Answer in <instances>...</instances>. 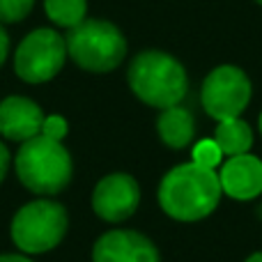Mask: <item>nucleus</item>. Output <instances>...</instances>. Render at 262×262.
Instances as JSON below:
<instances>
[{"mask_svg": "<svg viewBox=\"0 0 262 262\" xmlns=\"http://www.w3.org/2000/svg\"><path fill=\"white\" fill-rule=\"evenodd\" d=\"M92 262H161L149 237L136 230L104 232L92 246Z\"/></svg>", "mask_w": 262, "mask_h": 262, "instance_id": "obj_9", "label": "nucleus"}, {"mask_svg": "<svg viewBox=\"0 0 262 262\" xmlns=\"http://www.w3.org/2000/svg\"><path fill=\"white\" fill-rule=\"evenodd\" d=\"M67 122L60 115H49V118H44V124H41V134L55 140H62L67 136Z\"/></svg>", "mask_w": 262, "mask_h": 262, "instance_id": "obj_17", "label": "nucleus"}, {"mask_svg": "<svg viewBox=\"0 0 262 262\" xmlns=\"http://www.w3.org/2000/svg\"><path fill=\"white\" fill-rule=\"evenodd\" d=\"M221 189L235 200H251L262 193V161L253 154L230 157L219 170Z\"/></svg>", "mask_w": 262, "mask_h": 262, "instance_id": "obj_10", "label": "nucleus"}, {"mask_svg": "<svg viewBox=\"0 0 262 262\" xmlns=\"http://www.w3.org/2000/svg\"><path fill=\"white\" fill-rule=\"evenodd\" d=\"M7 168H9V152H7V147L0 143V182L7 175Z\"/></svg>", "mask_w": 262, "mask_h": 262, "instance_id": "obj_18", "label": "nucleus"}, {"mask_svg": "<svg viewBox=\"0 0 262 262\" xmlns=\"http://www.w3.org/2000/svg\"><path fill=\"white\" fill-rule=\"evenodd\" d=\"M246 262H262V253H253Z\"/></svg>", "mask_w": 262, "mask_h": 262, "instance_id": "obj_21", "label": "nucleus"}, {"mask_svg": "<svg viewBox=\"0 0 262 262\" xmlns=\"http://www.w3.org/2000/svg\"><path fill=\"white\" fill-rule=\"evenodd\" d=\"M251 99V81L239 67L221 64L203 83V106L209 118L232 120L239 118L242 111L249 106Z\"/></svg>", "mask_w": 262, "mask_h": 262, "instance_id": "obj_7", "label": "nucleus"}, {"mask_svg": "<svg viewBox=\"0 0 262 262\" xmlns=\"http://www.w3.org/2000/svg\"><path fill=\"white\" fill-rule=\"evenodd\" d=\"M221 147H219L216 143L212 140H200L198 145L193 147V163H198V166H205V168H216L219 163H221Z\"/></svg>", "mask_w": 262, "mask_h": 262, "instance_id": "obj_15", "label": "nucleus"}, {"mask_svg": "<svg viewBox=\"0 0 262 262\" xmlns=\"http://www.w3.org/2000/svg\"><path fill=\"white\" fill-rule=\"evenodd\" d=\"M14 163L21 184L32 193L55 195L72 182V154L60 140L44 134H37L21 143Z\"/></svg>", "mask_w": 262, "mask_h": 262, "instance_id": "obj_2", "label": "nucleus"}, {"mask_svg": "<svg viewBox=\"0 0 262 262\" xmlns=\"http://www.w3.org/2000/svg\"><path fill=\"white\" fill-rule=\"evenodd\" d=\"M258 3H260V5H262V0H258Z\"/></svg>", "mask_w": 262, "mask_h": 262, "instance_id": "obj_23", "label": "nucleus"}, {"mask_svg": "<svg viewBox=\"0 0 262 262\" xmlns=\"http://www.w3.org/2000/svg\"><path fill=\"white\" fill-rule=\"evenodd\" d=\"M69 216L53 200H35L14 214L12 239L23 253H46L67 235Z\"/></svg>", "mask_w": 262, "mask_h": 262, "instance_id": "obj_5", "label": "nucleus"}, {"mask_svg": "<svg viewBox=\"0 0 262 262\" xmlns=\"http://www.w3.org/2000/svg\"><path fill=\"white\" fill-rule=\"evenodd\" d=\"M221 180L214 168L180 163L163 175L159 184V205L175 221H200L216 209L221 200Z\"/></svg>", "mask_w": 262, "mask_h": 262, "instance_id": "obj_1", "label": "nucleus"}, {"mask_svg": "<svg viewBox=\"0 0 262 262\" xmlns=\"http://www.w3.org/2000/svg\"><path fill=\"white\" fill-rule=\"evenodd\" d=\"M44 113L28 97H7L0 101V134L9 140L26 143L41 134Z\"/></svg>", "mask_w": 262, "mask_h": 262, "instance_id": "obj_11", "label": "nucleus"}, {"mask_svg": "<svg viewBox=\"0 0 262 262\" xmlns=\"http://www.w3.org/2000/svg\"><path fill=\"white\" fill-rule=\"evenodd\" d=\"M260 134H262V113H260Z\"/></svg>", "mask_w": 262, "mask_h": 262, "instance_id": "obj_22", "label": "nucleus"}, {"mask_svg": "<svg viewBox=\"0 0 262 262\" xmlns=\"http://www.w3.org/2000/svg\"><path fill=\"white\" fill-rule=\"evenodd\" d=\"M64 58L67 41L51 28H39L18 44L14 69L26 83H46L62 69Z\"/></svg>", "mask_w": 262, "mask_h": 262, "instance_id": "obj_6", "label": "nucleus"}, {"mask_svg": "<svg viewBox=\"0 0 262 262\" xmlns=\"http://www.w3.org/2000/svg\"><path fill=\"white\" fill-rule=\"evenodd\" d=\"M157 131L168 147L182 149L193 140V134H195L193 115L186 108H180V106L163 108V113L157 120Z\"/></svg>", "mask_w": 262, "mask_h": 262, "instance_id": "obj_12", "label": "nucleus"}, {"mask_svg": "<svg viewBox=\"0 0 262 262\" xmlns=\"http://www.w3.org/2000/svg\"><path fill=\"white\" fill-rule=\"evenodd\" d=\"M35 0H0V21L16 23L30 14Z\"/></svg>", "mask_w": 262, "mask_h": 262, "instance_id": "obj_16", "label": "nucleus"}, {"mask_svg": "<svg viewBox=\"0 0 262 262\" xmlns=\"http://www.w3.org/2000/svg\"><path fill=\"white\" fill-rule=\"evenodd\" d=\"M129 85L143 104L154 108L177 106L186 95V72L172 55L161 51H143L131 60Z\"/></svg>", "mask_w": 262, "mask_h": 262, "instance_id": "obj_3", "label": "nucleus"}, {"mask_svg": "<svg viewBox=\"0 0 262 262\" xmlns=\"http://www.w3.org/2000/svg\"><path fill=\"white\" fill-rule=\"evenodd\" d=\"M214 143L228 157L246 154L251 149V145H253V131L239 118L223 120V122H219L216 131H214Z\"/></svg>", "mask_w": 262, "mask_h": 262, "instance_id": "obj_13", "label": "nucleus"}, {"mask_svg": "<svg viewBox=\"0 0 262 262\" xmlns=\"http://www.w3.org/2000/svg\"><path fill=\"white\" fill-rule=\"evenodd\" d=\"M67 53L85 72H113L127 55V41L122 32L108 21H83L67 35Z\"/></svg>", "mask_w": 262, "mask_h": 262, "instance_id": "obj_4", "label": "nucleus"}, {"mask_svg": "<svg viewBox=\"0 0 262 262\" xmlns=\"http://www.w3.org/2000/svg\"><path fill=\"white\" fill-rule=\"evenodd\" d=\"M0 262H32V260L23 258V255H16V253H5V255H0Z\"/></svg>", "mask_w": 262, "mask_h": 262, "instance_id": "obj_20", "label": "nucleus"}, {"mask_svg": "<svg viewBox=\"0 0 262 262\" xmlns=\"http://www.w3.org/2000/svg\"><path fill=\"white\" fill-rule=\"evenodd\" d=\"M140 203V186L127 172H111L101 177L92 193V209L108 223H120L134 216Z\"/></svg>", "mask_w": 262, "mask_h": 262, "instance_id": "obj_8", "label": "nucleus"}, {"mask_svg": "<svg viewBox=\"0 0 262 262\" xmlns=\"http://www.w3.org/2000/svg\"><path fill=\"white\" fill-rule=\"evenodd\" d=\"M7 51H9V37H7V32L3 30V26H0V64L7 58Z\"/></svg>", "mask_w": 262, "mask_h": 262, "instance_id": "obj_19", "label": "nucleus"}, {"mask_svg": "<svg viewBox=\"0 0 262 262\" xmlns=\"http://www.w3.org/2000/svg\"><path fill=\"white\" fill-rule=\"evenodd\" d=\"M85 7V0H44V9L49 18L64 28H74L83 23Z\"/></svg>", "mask_w": 262, "mask_h": 262, "instance_id": "obj_14", "label": "nucleus"}]
</instances>
